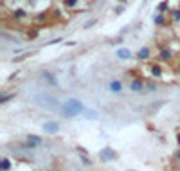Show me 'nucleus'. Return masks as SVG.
I'll use <instances>...</instances> for the list:
<instances>
[{"label": "nucleus", "instance_id": "f257e3e1", "mask_svg": "<svg viewBox=\"0 0 180 171\" xmlns=\"http://www.w3.org/2000/svg\"><path fill=\"white\" fill-rule=\"evenodd\" d=\"M61 112H63L65 117H76V115H79V114L85 112V105H83L79 99H76V97H69V99L63 103Z\"/></svg>", "mask_w": 180, "mask_h": 171}, {"label": "nucleus", "instance_id": "f03ea898", "mask_svg": "<svg viewBox=\"0 0 180 171\" xmlns=\"http://www.w3.org/2000/svg\"><path fill=\"white\" fill-rule=\"evenodd\" d=\"M34 99L38 101L40 106H43V108H47V110H58V108L63 106V105H59L54 97H50V96H47V94H38Z\"/></svg>", "mask_w": 180, "mask_h": 171}, {"label": "nucleus", "instance_id": "7ed1b4c3", "mask_svg": "<svg viewBox=\"0 0 180 171\" xmlns=\"http://www.w3.org/2000/svg\"><path fill=\"white\" fill-rule=\"evenodd\" d=\"M41 130H43L45 133L54 135V133H58V132H59V124H58V123H54V121H45V123L41 124Z\"/></svg>", "mask_w": 180, "mask_h": 171}, {"label": "nucleus", "instance_id": "20e7f679", "mask_svg": "<svg viewBox=\"0 0 180 171\" xmlns=\"http://www.w3.org/2000/svg\"><path fill=\"white\" fill-rule=\"evenodd\" d=\"M99 157H101V160H105V162H110V160H115V151L112 150V148H105V150H101L99 151Z\"/></svg>", "mask_w": 180, "mask_h": 171}, {"label": "nucleus", "instance_id": "39448f33", "mask_svg": "<svg viewBox=\"0 0 180 171\" xmlns=\"http://www.w3.org/2000/svg\"><path fill=\"white\" fill-rule=\"evenodd\" d=\"M41 146V139L36 137V135H29L27 137V148H38Z\"/></svg>", "mask_w": 180, "mask_h": 171}, {"label": "nucleus", "instance_id": "423d86ee", "mask_svg": "<svg viewBox=\"0 0 180 171\" xmlns=\"http://www.w3.org/2000/svg\"><path fill=\"white\" fill-rule=\"evenodd\" d=\"M115 54H117V58H119V60H128V58L132 56L130 49H119V50H117Z\"/></svg>", "mask_w": 180, "mask_h": 171}, {"label": "nucleus", "instance_id": "0eeeda50", "mask_svg": "<svg viewBox=\"0 0 180 171\" xmlns=\"http://www.w3.org/2000/svg\"><path fill=\"white\" fill-rule=\"evenodd\" d=\"M171 56H173V52H171L169 49H162V50H160V54H159V58H160L162 61H168Z\"/></svg>", "mask_w": 180, "mask_h": 171}, {"label": "nucleus", "instance_id": "6e6552de", "mask_svg": "<svg viewBox=\"0 0 180 171\" xmlns=\"http://www.w3.org/2000/svg\"><path fill=\"white\" fill-rule=\"evenodd\" d=\"M130 88H132L133 92H139V90H142V88H144V85H142V81H139V79H135V81H132V85H130Z\"/></svg>", "mask_w": 180, "mask_h": 171}, {"label": "nucleus", "instance_id": "1a4fd4ad", "mask_svg": "<svg viewBox=\"0 0 180 171\" xmlns=\"http://www.w3.org/2000/svg\"><path fill=\"white\" fill-rule=\"evenodd\" d=\"M121 88H123L121 81H112V83H110V90H112V92H121Z\"/></svg>", "mask_w": 180, "mask_h": 171}, {"label": "nucleus", "instance_id": "9d476101", "mask_svg": "<svg viewBox=\"0 0 180 171\" xmlns=\"http://www.w3.org/2000/svg\"><path fill=\"white\" fill-rule=\"evenodd\" d=\"M137 56H139V60H146V58L150 56V50H148V49L144 47V49H141V50L137 52Z\"/></svg>", "mask_w": 180, "mask_h": 171}, {"label": "nucleus", "instance_id": "9b49d317", "mask_svg": "<svg viewBox=\"0 0 180 171\" xmlns=\"http://www.w3.org/2000/svg\"><path fill=\"white\" fill-rule=\"evenodd\" d=\"M9 168H11V162H9L7 159H2V164H0V169H2V171H7Z\"/></svg>", "mask_w": 180, "mask_h": 171}, {"label": "nucleus", "instance_id": "f8f14e48", "mask_svg": "<svg viewBox=\"0 0 180 171\" xmlns=\"http://www.w3.org/2000/svg\"><path fill=\"white\" fill-rule=\"evenodd\" d=\"M151 74H153L155 78H160V74H162V69L155 65V67H151Z\"/></svg>", "mask_w": 180, "mask_h": 171}, {"label": "nucleus", "instance_id": "ddd939ff", "mask_svg": "<svg viewBox=\"0 0 180 171\" xmlns=\"http://www.w3.org/2000/svg\"><path fill=\"white\" fill-rule=\"evenodd\" d=\"M85 115H88V119H97V114L96 112H92V110H88V108H85V112H83Z\"/></svg>", "mask_w": 180, "mask_h": 171}, {"label": "nucleus", "instance_id": "4468645a", "mask_svg": "<svg viewBox=\"0 0 180 171\" xmlns=\"http://www.w3.org/2000/svg\"><path fill=\"white\" fill-rule=\"evenodd\" d=\"M76 4H78V0H65V5H67V7H74Z\"/></svg>", "mask_w": 180, "mask_h": 171}, {"label": "nucleus", "instance_id": "2eb2a0df", "mask_svg": "<svg viewBox=\"0 0 180 171\" xmlns=\"http://www.w3.org/2000/svg\"><path fill=\"white\" fill-rule=\"evenodd\" d=\"M14 14H16V18H23L25 11H22V9H16V11H14Z\"/></svg>", "mask_w": 180, "mask_h": 171}, {"label": "nucleus", "instance_id": "dca6fc26", "mask_svg": "<svg viewBox=\"0 0 180 171\" xmlns=\"http://www.w3.org/2000/svg\"><path fill=\"white\" fill-rule=\"evenodd\" d=\"M81 162H83V164H87V166H90V160H88V157H81Z\"/></svg>", "mask_w": 180, "mask_h": 171}, {"label": "nucleus", "instance_id": "f3484780", "mask_svg": "<svg viewBox=\"0 0 180 171\" xmlns=\"http://www.w3.org/2000/svg\"><path fill=\"white\" fill-rule=\"evenodd\" d=\"M173 18H175V20H180V11H173Z\"/></svg>", "mask_w": 180, "mask_h": 171}, {"label": "nucleus", "instance_id": "a211bd4d", "mask_svg": "<svg viewBox=\"0 0 180 171\" xmlns=\"http://www.w3.org/2000/svg\"><path fill=\"white\" fill-rule=\"evenodd\" d=\"M155 22H157V23H162V22H164V18H162V16H160V14H159V16H157V18H155Z\"/></svg>", "mask_w": 180, "mask_h": 171}, {"label": "nucleus", "instance_id": "6ab92c4d", "mask_svg": "<svg viewBox=\"0 0 180 171\" xmlns=\"http://www.w3.org/2000/svg\"><path fill=\"white\" fill-rule=\"evenodd\" d=\"M11 97H13V96H4V97H2V103H5V101H9Z\"/></svg>", "mask_w": 180, "mask_h": 171}, {"label": "nucleus", "instance_id": "aec40b11", "mask_svg": "<svg viewBox=\"0 0 180 171\" xmlns=\"http://www.w3.org/2000/svg\"><path fill=\"white\" fill-rule=\"evenodd\" d=\"M175 157H177V159L180 160V151H177V155H175Z\"/></svg>", "mask_w": 180, "mask_h": 171}, {"label": "nucleus", "instance_id": "412c9836", "mask_svg": "<svg viewBox=\"0 0 180 171\" xmlns=\"http://www.w3.org/2000/svg\"><path fill=\"white\" fill-rule=\"evenodd\" d=\"M177 141H178V144H180V133H178V137H177Z\"/></svg>", "mask_w": 180, "mask_h": 171}, {"label": "nucleus", "instance_id": "4be33fe9", "mask_svg": "<svg viewBox=\"0 0 180 171\" xmlns=\"http://www.w3.org/2000/svg\"><path fill=\"white\" fill-rule=\"evenodd\" d=\"M178 69H180V65H178Z\"/></svg>", "mask_w": 180, "mask_h": 171}]
</instances>
